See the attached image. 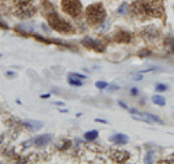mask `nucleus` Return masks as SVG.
<instances>
[{"instance_id":"3","label":"nucleus","mask_w":174,"mask_h":164,"mask_svg":"<svg viewBox=\"0 0 174 164\" xmlns=\"http://www.w3.org/2000/svg\"><path fill=\"white\" fill-rule=\"evenodd\" d=\"M48 22H49V25H51V28H54L55 31H60V32H64V34H67V32H71L73 31V26L65 20V19H62L57 12H54V10H51V13H48Z\"/></svg>"},{"instance_id":"6","label":"nucleus","mask_w":174,"mask_h":164,"mask_svg":"<svg viewBox=\"0 0 174 164\" xmlns=\"http://www.w3.org/2000/svg\"><path fill=\"white\" fill-rule=\"evenodd\" d=\"M109 156H110V160L113 163H126L130 158V154L125 150H118V148H110L109 151Z\"/></svg>"},{"instance_id":"5","label":"nucleus","mask_w":174,"mask_h":164,"mask_svg":"<svg viewBox=\"0 0 174 164\" xmlns=\"http://www.w3.org/2000/svg\"><path fill=\"white\" fill-rule=\"evenodd\" d=\"M139 35H141V38L145 42L155 44L157 41H160V38H161V31L155 25H147L145 28L141 29Z\"/></svg>"},{"instance_id":"22","label":"nucleus","mask_w":174,"mask_h":164,"mask_svg":"<svg viewBox=\"0 0 174 164\" xmlns=\"http://www.w3.org/2000/svg\"><path fill=\"white\" fill-rule=\"evenodd\" d=\"M68 83H70V84H73V86H81V82H74L73 79H70Z\"/></svg>"},{"instance_id":"16","label":"nucleus","mask_w":174,"mask_h":164,"mask_svg":"<svg viewBox=\"0 0 174 164\" xmlns=\"http://www.w3.org/2000/svg\"><path fill=\"white\" fill-rule=\"evenodd\" d=\"M155 90L157 92H166V90H168V86L167 84H157L155 86Z\"/></svg>"},{"instance_id":"11","label":"nucleus","mask_w":174,"mask_h":164,"mask_svg":"<svg viewBox=\"0 0 174 164\" xmlns=\"http://www.w3.org/2000/svg\"><path fill=\"white\" fill-rule=\"evenodd\" d=\"M164 48L167 49L168 54H174V38L173 37H167L164 39Z\"/></svg>"},{"instance_id":"25","label":"nucleus","mask_w":174,"mask_h":164,"mask_svg":"<svg viewBox=\"0 0 174 164\" xmlns=\"http://www.w3.org/2000/svg\"><path fill=\"white\" fill-rule=\"evenodd\" d=\"M173 156H174V154H173Z\"/></svg>"},{"instance_id":"19","label":"nucleus","mask_w":174,"mask_h":164,"mask_svg":"<svg viewBox=\"0 0 174 164\" xmlns=\"http://www.w3.org/2000/svg\"><path fill=\"white\" fill-rule=\"evenodd\" d=\"M126 9H128V4H126V3H123V4L119 7V13H126Z\"/></svg>"},{"instance_id":"9","label":"nucleus","mask_w":174,"mask_h":164,"mask_svg":"<svg viewBox=\"0 0 174 164\" xmlns=\"http://www.w3.org/2000/svg\"><path fill=\"white\" fill-rule=\"evenodd\" d=\"M51 139H52V137L46 134V135H41V137H36V138H35V139H34L32 142H34V144H35L36 147H45V145H46V144H48V142H49Z\"/></svg>"},{"instance_id":"20","label":"nucleus","mask_w":174,"mask_h":164,"mask_svg":"<svg viewBox=\"0 0 174 164\" xmlns=\"http://www.w3.org/2000/svg\"><path fill=\"white\" fill-rule=\"evenodd\" d=\"M158 163H163V164H174V158H166V160H161Z\"/></svg>"},{"instance_id":"13","label":"nucleus","mask_w":174,"mask_h":164,"mask_svg":"<svg viewBox=\"0 0 174 164\" xmlns=\"http://www.w3.org/2000/svg\"><path fill=\"white\" fill-rule=\"evenodd\" d=\"M13 1H15L16 9L18 7H26V6H31L32 4V0H13Z\"/></svg>"},{"instance_id":"12","label":"nucleus","mask_w":174,"mask_h":164,"mask_svg":"<svg viewBox=\"0 0 174 164\" xmlns=\"http://www.w3.org/2000/svg\"><path fill=\"white\" fill-rule=\"evenodd\" d=\"M152 102H154L155 105H158V106H164V105H166V99H164L163 96H160V94H154V96H152Z\"/></svg>"},{"instance_id":"18","label":"nucleus","mask_w":174,"mask_h":164,"mask_svg":"<svg viewBox=\"0 0 174 164\" xmlns=\"http://www.w3.org/2000/svg\"><path fill=\"white\" fill-rule=\"evenodd\" d=\"M107 86H109V84L105 83V82H97L96 83V87H97V89H106Z\"/></svg>"},{"instance_id":"10","label":"nucleus","mask_w":174,"mask_h":164,"mask_svg":"<svg viewBox=\"0 0 174 164\" xmlns=\"http://www.w3.org/2000/svg\"><path fill=\"white\" fill-rule=\"evenodd\" d=\"M84 44H86V46L88 45V46H91V48H94L96 51H103L105 49V46H102V44L100 42H97V41H93V39H90V38H86L84 39Z\"/></svg>"},{"instance_id":"8","label":"nucleus","mask_w":174,"mask_h":164,"mask_svg":"<svg viewBox=\"0 0 174 164\" xmlns=\"http://www.w3.org/2000/svg\"><path fill=\"white\" fill-rule=\"evenodd\" d=\"M110 141L115 142V144H118V145H123V144H126L129 141V138L125 134H115V135L110 137Z\"/></svg>"},{"instance_id":"15","label":"nucleus","mask_w":174,"mask_h":164,"mask_svg":"<svg viewBox=\"0 0 174 164\" xmlns=\"http://www.w3.org/2000/svg\"><path fill=\"white\" fill-rule=\"evenodd\" d=\"M25 125L31 126L32 129H39V128H42V122H35V121H26Z\"/></svg>"},{"instance_id":"2","label":"nucleus","mask_w":174,"mask_h":164,"mask_svg":"<svg viewBox=\"0 0 174 164\" xmlns=\"http://www.w3.org/2000/svg\"><path fill=\"white\" fill-rule=\"evenodd\" d=\"M86 19L90 26L96 28L99 25H102L106 19V10L103 7L102 3H93L90 6H87L86 9Z\"/></svg>"},{"instance_id":"17","label":"nucleus","mask_w":174,"mask_h":164,"mask_svg":"<svg viewBox=\"0 0 174 164\" xmlns=\"http://www.w3.org/2000/svg\"><path fill=\"white\" fill-rule=\"evenodd\" d=\"M68 79H84V76L79 74V73H71V74H68Z\"/></svg>"},{"instance_id":"21","label":"nucleus","mask_w":174,"mask_h":164,"mask_svg":"<svg viewBox=\"0 0 174 164\" xmlns=\"http://www.w3.org/2000/svg\"><path fill=\"white\" fill-rule=\"evenodd\" d=\"M145 163H152V153H148L145 157Z\"/></svg>"},{"instance_id":"7","label":"nucleus","mask_w":174,"mask_h":164,"mask_svg":"<svg viewBox=\"0 0 174 164\" xmlns=\"http://www.w3.org/2000/svg\"><path fill=\"white\" fill-rule=\"evenodd\" d=\"M115 41L129 44V42L132 41V34H130V32H126V31H119V32L115 35Z\"/></svg>"},{"instance_id":"1","label":"nucleus","mask_w":174,"mask_h":164,"mask_svg":"<svg viewBox=\"0 0 174 164\" xmlns=\"http://www.w3.org/2000/svg\"><path fill=\"white\" fill-rule=\"evenodd\" d=\"M130 12L138 19H158L164 15L161 0H135L130 4Z\"/></svg>"},{"instance_id":"24","label":"nucleus","mask_w":174,"mask_h":164,"mask_svg":"<svg viewBox=\"0 0 174 164\" xmlns=\"http://www.w3.org/2000/svg\"><path fill=\"white\" fill-rule=\"evenodd\" d=\"M107 89H109V90H118L119 87H118V86H107Z\"/></svg>"},{"instance_id":"23","label":"nucleus","mask_w":174,"mask_h":164,"mask_svg":"<svg viewBox=\"0 0 174 164\" xmlns=\"http://www.w3.org/2000/svg\"><path fill=\"white\" fill-rule=\"evenodd\" d=\"M130 94L132 96H136L138 94V89H130Z\"/></svg>"},{"instance_id":"14","label":"nucleus","mask_w":174,"mask_h":164,"mask_svg":"<svg viewBox=\"0 0 174 164\" xmlns=\"http://www.w3.org/2000/svg\"><path fill=\"white\" fill-rule=\"evenodd\" d=\"M97 135H99L97 131H90V132H86V134H84V138H86L87 141H93V139L97 138Z\"/></svg>"},{"instance_id":"4","label":"nucleus","mask_w":174,"mask_h":164,"mask_svg":"<svg viewBox=\"0 0 174 164\" xmlns=\"http://www.w3.org/2000/svg\"><path fill=\"white\" fill-rule=\"evenodd\" d=\"M61 7H62L64 13H67L71 18H79L83 12V6H81L80 0H62Z\"/></svg>"}]
</instances>
